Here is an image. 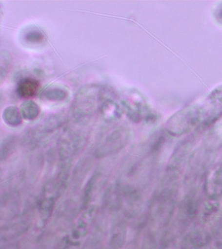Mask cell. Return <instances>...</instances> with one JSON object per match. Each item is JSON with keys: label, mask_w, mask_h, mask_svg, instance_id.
<instances>
[{"label": "cell", "mask_w": 222, "mask_h": 249, "mask_svg": "<svg viewBox=\"0 0 222 249\" xmlns=\"http://www.w3.org/2000/svg\"><path fill=\"white\" fill-rule=\"evenodd\" d=\"M67 89L61 87L48 88L42 93V98L50 101H62L68 97Z\"/></svg>", "instance_id": "cell-9"}, {"label": "cell", "mask_w": 222, "mask_h": 249, "mask_svg": "<svg viewBox=\"0 0 222 249\" xmlns=\"http://www.w3.org/2000/svg\"><path fill=\"white\" fill-rule=\"evenodd\" d=\"M2 117L4 122L11 126H17L22 124V116L20 109L16 107H6L3 111Z\"/></svg>", "instance_id": "cell-7"}, {"label": "cell", "mask_w": 222, "mask_h": 249, "mask_svg": "<svg viewBox=\"0 0 222 249\" xmlns=\"http://www.w3.org/2000/svg\"><path fill=\"white\" fill-rule=\"evenodd\" d=\"M20 111L21 115L26 120H34L40 115V108L35 101L27 100L20 105Z\"/></svg>", "instance_id": "cell-8"}, {"label": "cell", "mask_w": 222, "mask_h": 249, "mask_svg": "<svg viewBox=\"0 0 222 249\" xmlns=\"http://www.w3.org/2000/svg\"><path fill=\"white\" fill-rule=\"evenodd\" d=\"M15 145V139L13 137H10L7 138L5 140L4 143L2 145V153L5 152V154L7 153V152L11 151L14 148Z\"/></svg>", "instance_id": "cell-12"}, {"label": "cell", "mask_w": 222, "mask_h": 249, "mask_svg": "<svg viewBox=\"0 0 222 249\" xmlns=\"http://www.w3.org/2000/svg\"><path fill=\"white\" fill-rule=\"evenodd\" d=\"M222 116V87L217 88L200 102L180 111L171 119L169 127L173 132H185L202 121L210 122Z\"/></svg>", "instance_id": "cell-1"}, {"label": "cell", "mask_w": 222, "mask_h": 249, "mask_svg": "<svg viewBox=\"0 0 222 249\" xmlns=\"http://www.w3.org/2000/svg\"><path fill=\"white\" fill-rule=\"evenodd\" d=\"M108 89L98 84H90L81 88L76 94L71 105L72 116L78 122H84L99 112Z\"/></svg>", "instance_id": "cell-2"}, {"label": "cell", "mask_w": 222, "mask_h": 249, "mask_svg": "<svg viewBox=\"0 0 222 249\" xmlns=\"http://www.w3.org/2000/svg\"><path fill=\"white\" fill-rule=\"evenodd\" d=\"M40 87V82L32 77H26L21 79L17 84V92L19 97L28 99L36 96Z\"/></svg>", "instance_id": "cell-5"}, {"label": "cell", "mask_w": 222, "mask_h": 249, "mask_svg": "<svg viewBox=\"0 0 222 249\" xmlns=\"http://www.w3.org/2000/svg\"><path fill=\"white\" fill-rule=\"evenodd\" d=\"M0 79L1 83H2L10 70L13 57L8 51L2 50L0 54Z\"/></svg>", "instance_id": "cell-10"}, {"label": "cell", "mask_w": 222, "mask_h": 249, "mask_svg": "<svg viewBox=\"0 0 222 249\" xmlns=\"http://www.w3.org/2000/svg\"><path fill=\"white\" fill-rule=\"evenodd\" d=\"M128 134L124 129H117L112 132L103 142L99 151L110 153L121 149L127 141Z\"/></svg>", "instance_id": "cell-4"}, {"label": "cell", "mask_w": 222, "mask_h": 249, "mask_svg": "<svg viewBox=\"0 0 222 249\" xmlns=\"http://www.w3.org/2000/svg\"><path fill=\"white\" fill-rule=\"evenodd\" d=\"M99 112L105 120L110 122L121 118L122 114V109L114 99L107 97L101 104Z\"/></svg>", "instance_id": "cell-6"}, {"label": "cell", "mask_w": 222, "mask_h": 249, "mask_svg": "<svg viewBox=\"0 0 222 249\" xmlns=\"http://www.w3.org/2000/svg\"><path fill=\"white\" fill-rule=\"evenodd\" d=\"M121 103L128 118L134 122L141 120L143 113L148 112L149 107L143 95L135 89H130L124 93Z\"/></svg>", "instance_id": "cell-3"}, {"label": "cell", "mask_w": 222, "mask_h": 249, "mask_svg": "<svg viewBox=\"0 0 222 249\" xmlns=\"http://www.w3.org/2000/svg\"><path fill=\"white\" fill-rule=\"evenodd\" d=\"M45 39V36L43 33L37 29H32L26 31L24 35V40L25 42L29 44H40Z\"/></svg>", "instance_id": "cell-11"}]
</instances>
